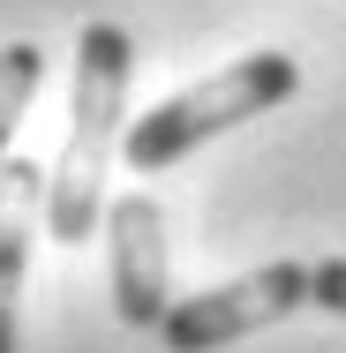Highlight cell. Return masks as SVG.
<instances>
[{
  "instance_id": "2",
  "label": "cell",
  "mask_w": 346,
  "mask_h": 353,
  "mask_svg": "<svg viewBox=\"0 0 346 353\" xmlns=\"http://www.w3.org/2000/svg\"><path fill=\"white\" fill-rule=\"evenodd\" d=\"M294 90H301V61L294 53H271V46L241 53L233 68H218L204 83H189V90H173V98H158L151 113H136L128 136H121V165L128 173H166L189 150H204L211 136H226V128L286 105Z\"/></svg>"
},
{
  "instance_id": "5",
  "label": "cell",
  "mask_w": 346,
  "mask_h": 353,
  "mask_svg": "<svg viewBox=\"0 0 346 353\" xmlns=\"http://www.w3.org/2000/svg\"><path fill=\"white\" fill-rule=\"evenodd\" d=\"M38 218H46V165L0 158V353H15V301H23V256Z\"/></svg>"
},
{
  "instance_id": "6",
  "label": "cell",
  "mask_w": 346,
  "mask_h": 353,
  "mask_svg": "<svg viewBox=\"0 0 346 353\" xmlns=\"http://www.w3.org/2000/svg\"><path fill=\"white\" fill-rule=\"evenodd\" d=\"M38 83H46V53L38 46H0V150H8V136H15V121H23V105L38 98Z\"/></svg>"
},
{
  "instance_id": "3",
  "label": "cell",
  "mask_w": 346,
  "mask_h": 353,
  "mask_svg": "<svg viewBox=\"0 0 346 353\" xmlns=\"http://www.w3.org/2000/svg\"><path fill=\"white\" fill-rule=\"evenodd\" d=\"M294 308H309V263H256L233 285H204V293L173 301L158 316V339H166V353H211L249 339V331L286 323Z\"/></svg>"
},
{
  "instance_id": "7",
  "label": "cell",
  "mask_w": 346,
  "mask_h": 353,
  "mask_svg": "<svg viewBox=\"0 0 346 353\" xmlns=\"http://www.w3.org/2000/svg\"><path fill=\"white\" fill-rule=\"evenodd\" d=\"M309 308H331V316H346V256H331V263H309Z\"/></svg>"
},
{
  "instance_id": "1",
  "label": "cell",
  "mask_w": 346,
  "mask_h": 353,
  "mask_svg": "<svg viewBox=\"0 0 346 353\" xmlns=\"http://www.w3.org/2000/svg\"><path fill=\"white\" fill-rule=\"evenodd\" d=\"M128 68H136V46L121 23H83L75 38V83H68V143L53 158V181H46V233L75 248L98 233L106 218V173H113V143L128 136Z\"/></svg>"
},
{
  "instance_id": "4",
  "label": "cell",
  "mask_w": 346,
  "mask_h": 353,
  "mask_svg": "<svg viewBox=\"0 0 346 353\" xmlns=\"http://www.w3.org/2000/svg\"><path fill=\"white\" fill-rule=\"evenodd\" d=\"M106 279H113V316L128 331H158L173 308V256H166V211L158 196H113L106 203Z\"/></svg>"
}]
</instances>
